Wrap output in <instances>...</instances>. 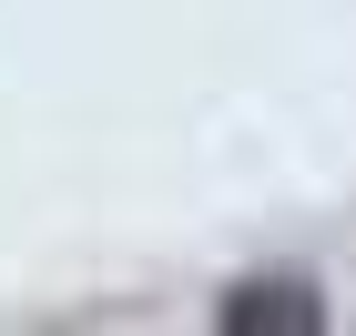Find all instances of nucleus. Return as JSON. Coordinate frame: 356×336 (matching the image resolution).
I'll list each match as a JSON object with an SVG mask.
<instances>
[{"label":"nucleus","mask_w":356,"mask_h":336,"mask_svg":"<svg viewBox=\"0 0 356 336\" xmlns=\"http://www.w3.org/2000/svg\"><path fill=\"white\" fill-rule=\"evenodd\" d=\"M224 336H316L326 326V296L305 275H245V285H224V306H214Z\"/></svg>","instance_id":"1"}]
</instances>
